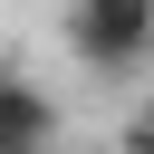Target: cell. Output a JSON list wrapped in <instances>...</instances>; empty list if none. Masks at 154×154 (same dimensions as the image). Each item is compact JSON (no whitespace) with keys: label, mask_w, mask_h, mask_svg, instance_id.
<instances>
[{"label":"cell","mask_w":154,"mask_h":154,"mask_svg":"<svg viewBox=\"0 0 154 154\" xmlns=\"http://www.w3.org/2000/svg\"><path fill=\"white\" fill-rule=\"evenodd\" d=\"M48 144H58V96L0 58V154H48Z\"/></svg>","instance_id":"7a4b0ae2"},{"label":"cell","mask_w":154,"mask_h":154,"mask_svg":"<svg viewBox=\"0 0 154 154\" xmlns=\"http://www.w3.org/2000/svg\"><path fill=\"white\" fill-rule=\"evenodd\" d=\"M125 154H154V106H135V125H125Z\"/></svg>","instance_id":"3957f363"},{"label":"cell","mask_w":154,"mask_h":154,"mask_svg":"<svg viewBox=\"0 0 154 154\" xmlns=\"http://www.w3.org/2000/svg\"><path fill=\"white\" fill-rule=\"evenodd\" d=\"M48 154H58V144H48Z\"/></svg>","instance_id":"277c9868"},{"label":"cell","mask_w":154,"mask_h":154,"mask_svg":"<svg viewBox=\"0 0 154 154\" xmlns=\"http://www.w3.org/2000/svg\"><path fill=\"white\" fill-rule=\"evenodd\" d=\"M67 48L96 77H135L154 58V0H67Z\"/></svg>","instance_id":"6da1fadb"}]
</instances>
